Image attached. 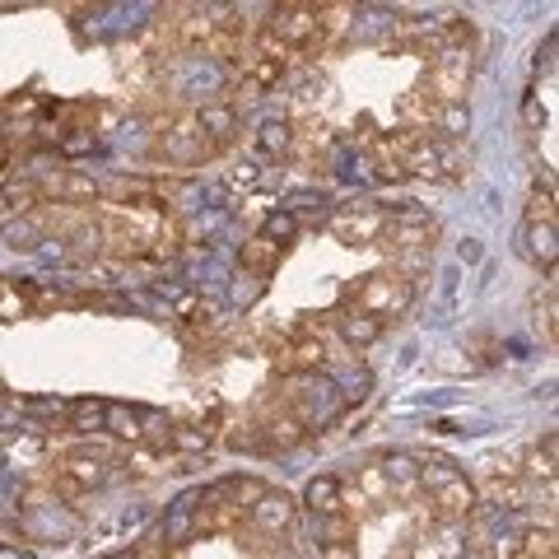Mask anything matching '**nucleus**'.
I'll use <instances>...</instances> for the list:
<instances>
[{"mask_svg":"<svg viewBox=\"0 0 559 559\" xmlns=\"http://www.w3.org/2000/svg\"><path fill=\"white\" fill-rule=\"evenodd\" d=\"M341 336L355 345V350H369V345L382 336V322H373V317H364V313H355V308H350V313L341 317Z\"/></svg>","mask_w":559,"mask_h":559,"instance_id":"23","label":"nucleus"},{"mask_svg":"<svg viewBox=\"0 0 559 559\" xmlns=\"http://www.w3.org/2000/svg\"><path fill=\"white\" fill-rule=\"evenodd\" d=\"M261 238H271L275 247H285L299 238V215L294 210H275L271 219H266V229H261Z\"/></svg>","mask_w":559,"mask_h":559,"instance_id":"27","label":"nucleus"},{"mask_svg":"<svg viewBox=\"0 0 559 559\" xmlns=\"http://www.w3.org/2000/svg\"><path fill=\"white\" fill-rule=\"evenodd\" d=\"M275 359H280L289 373H313V369H322V359H327V345H322L317 327H299L294 345H285V355H275Z\"/></svg>","mask_w":559,"mask_h":559,"instance_id":"10","label":"nucleus"},{"mask_svg":"<svg viewBox=\"0 0 559 559\" xmlns=\"http://www.w3.org/2000/svg\"><path fill=\"white\" fill-rule=\"evenodd\" d=\"M341 490L345 480L341 476H313L308 480V490H303V504L313 508V513H322V518H341Z\"/></svg>","mask_w":559,"mask_h":559,"instance_id":"12","label":"nucleus"},{"mask_svg":"<svg viewBox=\"0 0 559 559\" xmlns=\"http://www.w3.org/2000/svg\"><path fill=\"white\" fill-rule=\"evenodd\" d=\"M229 448H233V452H271V448H266V434H261V424H243V429H229Z\"/></svg>","mask_w":559,"mask_h":559,"instance_id":"29","label":"nucleus"},{"mask_svg":"<svg viewBox=\"0 0 559 559\" xmlns=\"http://www.w3.org/2000/svg\"><path fill=\"white\" fill-rule=\"evenodd\" d=\"M219 438V420H178L168 424V448L173 452H210Z\"/></svg>","mask_w":559,"mask_h":559,"instance_id":"11","label":"nucleus"},{"mask_svg":"<svg viewBox=\"0 0 559 559\" xmlns=\"http://www.w3.org/2000/svg\"><path fill=\"white\" fill-rule=\"evenodd\" d=\"M434 238H438V224L424 215V210H396V215H387V224H382L378 243L392 252V271L410 280V275L429 261Z\"/></svg>","mask_w":559,"mask_h":559,"instance_id":"1","label":"nucleus"},{"mask_svg":"<svg viewBox=\"0 0 559 559\" xmlns=\"http://www.w3.org/2000/svg\"><path fill=\"white\" fill-rule=\"evenodd\" d=\"M424 89H429V98H434L438 108L466 103V89H471V52H438Z\"/></svg>","mask_w":559,"mask_h":559,"instance_id":"4","label":"nucleus"},{"mask_svg":"<svg viewBox=\"0 0 559 559\" xmlns=\"http://www.w3.org/2000/svg\"><path fill=\"white\" fill-rule=\"evenodd\" d=\"M28 313H33V289L14 285V280H0V322H19Z\"/></svg>","mask_w":559,"mask_h":559,"instance_id":"19","label":"nucleus"},{"mask_svg":"<svg viewBox=\"0 0 559 559\" xmlns=\"http://www.w3.org/2000/svg\"><path fill=\"white\" fill-rule=\"evenodd\" d=\"M178 38L187 42V47L215 42V10H187V19H178Z\"/></svg>","mask_w":559,"mask_h":559,"instance_id":"20","label":"nucleus"},{"mask_svg":"<svg viewBox=\"0 0 559 559\" xmlns=\"http://www.w3.org/2000/svg\"><path fill=\"white\" fill-rule=\"evenodd\" d=\"M401 168H406V178H438V145H429V136H420L401 159Z\"/></svg>","mask_w":559,"mask_h":559,"instance_id":"21","label":"nucleus"},{"mask_svg":"<svg viewBox=\"0 0 559 559\" xmlns=\"http://www.w3.org/2000/svg\"><path fill=\"white\" fill-rule=\"evenodd\" d=\"M257 145L266 154H289L294 150V122H261Z\"/></svg>","mask_w":559,"mask_h":559,"instance_id":"25","label":"nucleus"},{"mask_svg":"<svg viewBox=\"0 0 559 559\" xmlns=\"http://www.w3.org/2000/svg\"><path fill=\"white\" fill-rule=\"evenodd\" d=\"M434 117H438V103L429 98V89L424 84H415L406 98H401V122H406V131H429L434 126Z\"/></svg>","mask_w":559,"mask_h":559,"instance_id":"13","label":"nucleus"},{"mask_svg":"<svg viewBox=\"0 0 559 559\" xmlns=\"http://www.w3.org/2000/svg\"><path fill=\"white\" fill-rule=\"evenodd\" d=\"M462 261H480V243H471V238H466V243H462Z\"/></svg>","mask_w":559,"mask_h":559,"instance_id":"38","label":"nucleus"},{"mask_svg":"<svg viewBox=\"0 0 559 559\" xmlns=\"http://www.w3.org/2000/svg\"><path fill=\"white\" fill-rule=\"evenodd\" d=\"M103 559H140L136 550H117V555H103Z\"/></svg>","mask_w":559,"mask_h":559,"instance_id":"39","label":"nucleus"},{"mask_svg":"<svg viewBox=\"0 0 559 559\" xmlns=\"http://www.w3.org/2000/svg\"><path fill=\"white\" fill-rule=\"evenodd\" d=\"M10 164H14V145L10 140H0V178L10 173Z\"/></svg>","mask_w":559,"mask_h":559,"instance_id":"36","label":"nucleus"},{"mask_svg":"<svg viewBox=\"0 0 559 559\" xmlns=\"http://www.w3.org/2000/svg\"><path fill=\"white\" fill-rule=\"evenodd\" d=\"M382 224H387V210L378 205H350L331 219V233L341 238L345 247H373L382 238Z\"/></svg>","mask_w":559,"mask_h":559,"instance_id":"7","label":"nucleus"},{"mask_svg":"<svg viewBox=\"0 0 559 559\" xmlns=\"http://www.w3.org/2000/svg\"><path fill=\"white\" fill-rule=\"evenodd\" d=\"M42 452H47V443L42 438H24V443H14L10 448V462L19 466V462H42Z\"/></svg>","mask_w":559,"mask_h":559,"instance_id":"33","label":"nucleus"},{"mask_svg":"<svg viewBox=\"0 0 559 559\" xmlns=\"http://www.w3.org/2000/svg\"><path fill=\"white\" fill-rule=\"evenodd\" d=\"M103 429H112L117 438H131V443H140V410L108 406V420H103Z\"/></svg>","mask_w":559,"mask_h":559,"instance_id":"28","label":"nucleus"},{"mask_svg":"<svg viewBox=\"0 0 559 559\" xmlns=\"http://www.w3.org/2000/svg\"><path fill=\"white\" fill-rule=\"evenodd\" d=\"M532 476H546L550 485H555V434H546L541 438V448L532 452V466H527Z\"/></svg>","mask_w":559,"mask_h":559,"instance_id":"32","label":"nucleus"},{"mask_svg":"<svg viewBox=\"0 0 559 559\" xmlns=\"http://www.w3.org/2000/svg\"><path fill=\"white\" fill-rule=\"evenodd\" d=\"M38 108V98H10V103H5V112H33Z\"/></svg>","mask_w":559,"mask_h":559,"instance_id":"37","label":"nucleus"},{"mask_svg":"<svg viewBox=\"0 0 559 559\" xmlns=\"http://www.w3.org/2000/svg\"><path fill=\"white\" fill-rule=\"evenodd\" d=\"M261 434H266V448H294L303 443V420L299 415H271V420L261 424Z\"/></svg>","mask_w":559,"mask_h":559,"instance_id":"17","label":"nucleus"},{"mask_svg":"<svg viewBox=\"0 0 559 559\" xmlns=\"http://www.w3.org/2000/svg\"><path fill=\"white\" fill-rule=\"evenodd\" d=\"M396 559H448V550H443L438 536H415V541H406V550Z\"/></svg>","mask_w":559,"mask_h":559,"instance_id":"31","label":"nucleus"},{"mask_svg":"<svg viewBox=\"0 0 559 559\" xmlns=\"http://www.w3.org/2000/svg\"><path fill=\"white\" fill-rule=\"evenodd\" d=\"M322 559H359L355 541H327V546H322Z\"/></svg>","mask_w":559,"mask_h":559,"instance_id":"34","label":"nucleus"},{"mask_svg":"<svg viewBox=\"0 0 559 559\" xmlns=\"http://www.w3.org/2000/svg\"><path fill=\"white\" fill-rule=\"evenodd\" d=\"M294 518H299V504H294V494H285V490H261V499L252 504V513H247V522H252L257 536L289 532Z\"/></svg>","mask_w":559,"mask_h":559,"instance_id":"8","label":"nucleus"},{"mask_svg":"<svg viewBox=\"0 0 559 559\" xmlns=\"http://www.w3.org/2000/svg\"><path fill=\"white\" fill-rule=\"evenodd\" d=\"M382 471H387V485H392V499H396V494L420 490V462H415V457H406V452H396V457H387V462H382Z\"/></svg>","mask_w":559,"mask_h":559,"instance_id":"16","label":"nucleus"},{"mask_svg":"<svg viewBox=\"0 0 559 559\" xmlns=\"http://www.w3.org/2000/svg\"><path fill=\"white\" fill-rule=\"evenodd\" d=\"M420 490L429 494L438 522H466L476 508V485L457 471L452 462H420Z\"/></svg>","mask_w":559,"mask_h":559,"instance_id":"3","label":"nucleus"},{"mask_svg":"<svg viewBox=\"0 0 559 559\" xmlns=\"http://www.w3.org/2000/svg\"><path fill=\"white\" fill-rule=\"evenodd\" d=\"M70 434H98L103 420H108V401H94V396H84V401H70Z\"/></svg>","mask_w":559,"mask_h":559,"instance_id":"15","label":"nucleus"},{"mask_svg":"<svg viewBox=\"0 0 559 559\" xmlns=\"http://www.w3.org/2000/svg\"><path fill=\"white\" fill-rule=\"evenodd\" d=\"M355 490L369 499L373 508L387 504L392 499V485H387V471H382V462H369V466H359L355 471Z\"/></svg>","mask_w":559,"mask_h":559,"instance_id":"18","label":"nucleus"},{"mask_svg":"<svg viewBox=\"0 0 559 559\" xmlns=\"http://www.w3.org/2000/svg\"><path fill=\"white\" fill-rule=\"evenodd\" d=\"M466 173H471V154H466V145L462 140H443V145H438V178L462 182Z\"/></svg>","mask_w":559,"mask_h":559,"instance_id":"22","label":"nucleus"},{"mask_svg":"<svg viewBox=\"0 0 559 559\" xmlns=\"http://www.w3.org/2000/svg\"><path fill=\"white\" fill-rule=\"evenodd\" d=\"M103 457L94 448H80V452H66V457H56V471H52V490L66 494V499H80V494L98 490L103 485Z\"/></svg>","mask_w":559,"mask_h":559,"instance_id":"5","label":"nucleus"},{"mask_svg":"<svg viewBox=\"0 0 559 559\" xmlns=\"http://www.w3.org/2000/svg\"><path fill=\"white\" fill-rule=\"evenodd\" d=\"M280 252H285V247H275L271 238H247L243 243V271H252L261 280V275H271L275 266H280Z\"/></svg>","mask_w":559,"mask_h":559,"instance_id":"14","label":"nucleus"},{"mask_svg":"<svg viewBox=\"0 0 559 559\" xmlns=\"http://www.w3.org/2000/svg\"><path fill=\"white\" fill-rule=\"evenodd\" d=\"M429 131H438L443 140H466V131H471V112H466V103H452V108H438L434 126Z\"/></svg>","mask_w":559,"mask_h":559,"instance_id":"24","label":"nucleus"},{"mask_svg":"<svg viewBox=\"0 0 559 559\" xmlns=\"http://www.w3.org/2000/svg\"><path fill=\"white\" fill-rule=\"evenodd\" d=\"M191 126H196V136H201L210 150H224V145L238 136V108H229V103H205V108L191 117Z\"/></svg>","mask_w":559,"mask_h":559,"instance_id":"9","label":"nucleus"},{"mask_svg":"<svg viewBox=\"0 0 559 559\" xmlns=\"http://www.w3.org/2000/svg\"><path fill=\"white\" fill-rule=\"evenodd\" d=\"M350 303H355V313L373 317V322H396V317L410 313V303H415V280L396 271H373L364 275L359 285H350Z\"/></svg>","mask_w":559,"mask_h":559,"instance_id":"2","label":"nucleus"},{"mask_svg":"<svg viewBox=\"0 0 559 559\" xmlns=\"http://www.w3.org/2000/svg\"><path fill=\"white\" fill-rule=\"evenodd\" d=\"M252 182H257V168H252V164H243V168H238V173H229V191H238V187H252Z\"/></svg>","mask_w":559,"mask_h":559,"instance_id":"35","label":"nucleus"},{"mask_svg":"<svg viewBox=\"0 0 559 559\" xmlns=\"http://www.w3.org/2000/svg\"><path fill=\"white\" fill-rule=\"evenodd\" d=\"M527 224H555V191H550V182H536L532 215H527Z\"/></svg>","mask_w":559,"mask_h":559,"instance_id":"30","label":"nucleus"},{"mask_svg":"<svg viewBox=\"0 0 559 559\" xmlns=\"http://www.w3.org/2000/svg\"><path fill=\"white\" fill-rule=\"evenodd\" d=\"M527 238H532V257L555 275V224H527Z\"/></svg>","mask_w":559,"mask_h":559,"instance_id":"26","label":"nucleus"},{"mask_svg":"<svg viewBox=\"0 0 559 559\" xmlns=\"http://www.w3.org/2000/svg\"><path fill=\"white\" fill-rule=\"evenodd\" d=\"M266 33L285 42L289 52H299V47H317V42H322L317 5H275L271 19H266Z\"/></svg>","mask_w":559,"mask_h":559,"instance_id":"6","label":"nucleus"}]
</instances>
